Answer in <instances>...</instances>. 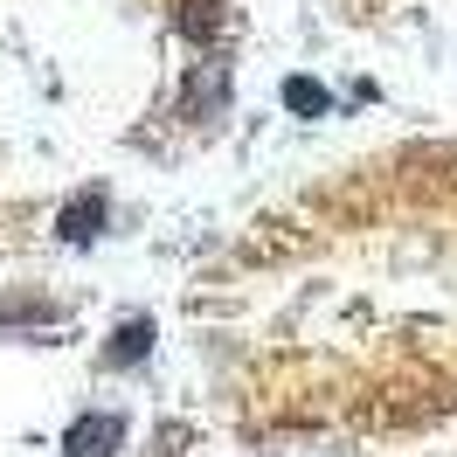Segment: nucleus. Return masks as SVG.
<instances>
[{
  "label": "nucleus",
  "mask_w": 457,
  "mask_h": 457,
  "mask_svg": "<svg viewBox=\"0 0 457 457\" xmlns=\"http://www.w3.org/2000/svg\"><path fill=\"white\" fill-rule=\"evenodd\" d=\"M278 97H285V112H298V118H326V112H333V97H326L319 77H285Z\"/></svg>",
  "instance_id": "423d86ee"
},
{
  "label": "nucleus",
  "mask_w": 457,
  "mask_h": 457,
  "mask_svg": "<svg viewBox=\"0 0 457 457\" xmlns=\"http://www.w3.org/2000/svg\"><path fill=\"white\" fill-rule=\"evenodd\" d=\"M228 62H195L180 77V118H222L228 112Z\"/></svg>",
  "instance_id": "f257e3e1"
},
{
  "label": "nucleus",
  "mask_w": 457,
  "mask_h": 457,
  "mask_svg": "<svg viewBox=\"0 0 457 457\" xmlns=\"http://www.w3.org/2000/svg\"><path fill=\"white\" fill-rule=\"evenodd\" d=\"M62 451H70V457H118V451H125V416H112V409L77 416V423L62 429Z\"/></svg>",
  "instance_id": "f03ea898"
},
{
  "label": "nucleus",
  "mask_w": 457,
  "mask_h": 457,
  "mask_svg": "<svg viewBox=\"0 0 457 457\" xmlns=\"http://www.w3.org/2000/svg\"><path fill=\"white\" fill-rule=\"evenodd\" d=\"M145 353H153V319L132 312L112 326V340H104V368H139Z\"/></svg>",
  "instance_id": "20e7f679"
},
{
  "label": "nucleus",
  "mask_w": 457,
  "mask_h": 457,
  "mask_svg": "<svg viewBox=\"0 0 457 457\" xmlns=\"http://www.w3.org/2000/svg\"><path fill=\"white\" fill-rule=\"evenodd\" d=\"M173 29L187 35L195 49H208V42L228 29V7H222V0H180V7H173Z\"/></svg>",
  "instance_id": "39448f33"
},
{
  "label": "nucleus",
  "mask_w": 457,
  "mask_h": 457,
  "mask_svg": "<svg viewBox=\"0 0 457 457\" xmlns=\"http://www.w3.org/2000/svg\"><path fill=\"white\" fill-rule=\"evenodd\" d=\"M104 215H112V195L104 187H84L77 201H62V215H56V236L62 243H97V228H104Z\"/></svg>",
  "instance_id": "7ed1b4c3"
}]
</instances>
